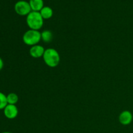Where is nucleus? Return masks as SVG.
<instances>
[{
	"mask_svg": "<svg viewBox=\"0 0 133 133\" xmlns=\"http://www.w3.org/2000/svg\"><path fill=\"white\" fill-rule=\"evenodd\" d=\"M3 113L7 119H13L17 117L18 114V109L16 105H9L8 104L3 109Z\"/></svg>",
	"mask_w": 133,
	"mask_h": 133,
	"instance_id": "obj_5",
	"label": "nucleus"
},
{
	"mask_svg": "<svg viewBox=\"0 0 133 133\" xmlns=\"http://www.w3.org/2000/svg\"><path fill=\"white\" fill-rule=\"evenodd\" d=\"M41 39L45 43L51 42L53 39V33L49 30H44L41 32Z\"/></svg>",
	"mask_w": 133,
	"mask_h": 133,
	"instance_id": "obj_10",
	"label": "nucleus"
},
{
	"mask_svg": "<svg viewBox=\"0 0 133 133\" xmlns=\"http://www.w3.org/2000/svg\"><path fill=\"white\" fill-rule=\"evenodd\" d=\"M23 42L25 44L30 46L37 45L41 39V32L36 30L29 29L23 35Z\"/></svg>",
	"mask_w": 133,
	"mask_h": 133,
	"instance_id": "obj_3",
	"label": "nucleus"
},
{
	"mask_svg": "<svg viewBox=\"0 0 133 133\" xmlns=\"http://www.w3.org/2000/svg\"><path fill=\"white\" fill-rule=\"evenodd\" d=\"M14 10L16 14L22 16H27L32 11L29 3L24 0H20L16 3L14 5Z\"/></svg>",
	"mask_w": 133,
	"mask_h": 133,
	"instance_id": "obj_4",
	"label": "nucleus"
},
{
	"mask_svg": "<svg viewBox=\"0 0 133 133\" xmlns=\"http://www.w3.org/2000/svg\"><path fill=\"white\" fill-rule=\"evenodd\" d=\"M7 105L6 96L3 92H0V110H3Z\"/></svg>",
	"mask_w": 133,
	"mask_h": 133,
	"instance_id": "obj_12",
	"label": "nucleus"
},
{
	"mask_svg": "<svg viewBox=\"0 0 133 133\" xmlns=\"http://www.w3.org/2000/svg\"><path fill=\"white\" fill-rule=\"evenodd\" d=\"M3 66H4L3 61L2 58L0 57V71H1V70L3 69Z\"/></svg>",
	"mask_w": 133,
	"mask_h": 133,
	"instance_id": "obj_13",
	"label": "nucleus"
},
{
	"mask_svg": "<svg viewBox=\"0 0 133 133\" xmlns=\"http://www.w3.org/2000/svg\"><path fill=\"white\" fill-rule=\"evenodd\" d=\"M29 3L32 11L40 12L44 6L43 0H29Z\"/></svg>",
	"mask_w": 133,
	"mask_h": 133,
	"instance_id": "obj_8",
	"label": "nucleus"
},
{
	"mask_svg": "<svg viewBox=\"0 0 133 133\" xmlns=\"http://www.w3.org/2000/svg\"><path fill=\"white\" fill-rule=\"evenodd\" d=\"M40 14L44 19H48L53 16V9L48 6H44L40 11Z\"/></svg>",
	"mask_w": 133,
	"mask_h": 133,
	"instance_id": "obj_9",
	"label": "nucleus"
},
{
	"mask_svg": "<svg viewBox=\"0 0 133 133\" xmlns=\"http://www.w3.org/2000/svg\"><path fill=\"white\" fill-rule=\"evenodd\" d=\"M133 119L132 114L129 110H124L119 116V122L123 125L131 124Z\"/></svg>",
	"mask_w": 133,
	"mask_h": 133,
	"instance_id": "obj_7",
	"label": "nucleus"
},
{
	"mask_svg": "<svg viewBox=\"0 0 133 133\" xmlns=\"http://www.w3.org/2000/svg\"><path fill=\"white\" fill-rule=\"evenodd\" d=\"M1 133H12V132H9V131H5V132H1Z\"/></svg>",
	"mask_w": 133,
	"mask_h": 133,
	"instance_id": "obj_14",
	"label": "nucleus"
},
{
	"mask_svg": "<svg viewBox=\"0 0 133 133\" xmlns=\"http://www.w3.org/2000/svg\"><path fill=\"white\" fill-rule=\"evenodd\" d=\"M18 96L15 93H10L6 96L7 103L9 105H16L18 101Z\"/></svg>",
	"mask_w": 133,
	"mask_h": 133,
	"instance_id": "obj_11",
	"label": "nucleus"
},
{
	"mask_svg": "<svg viewBox=\"0 0 133 133\" xmlns=\"http://www.w3.org/2000/svg\"><path fill=\"white\" fill-rule=\"evenodd\" d=\"M26 23L30 29L39 31L44 25V18L40 12L31 11L26 17Z\"/></svg>",
	"mask_w": 133,
	"mask_h": 133,
	"instance_id": "obj_1",
	"label": "nucleus"
},
{
	"mask_svg": "<svg viewBox=\"0 0 133 133\" xmlns=\"http://www.w3.org/2000/svg\"><path fill=\"white\" fill-rule=\"evenodd\" d=\"M42 58L45 64L50 68L57 67L61 61L59 53L53 48L45 49Z\"/></svg>",
	"mask_w": 133,
	"mask_h": 133,
	"instance_id": "obj_2",
	"label": "nucleus"
},
{
	"mask_svg": "<svg viewBox=\"0 0 133 133\" xmlns=\"http://www.w3.org/2000/svg\"><path fill=\"white\" fill-rule=\"evenodd\" d=\"M45 49L42 45H35L33 46H31L29 49V54L32 58H39L40 57H43Z\"/></svg>",
	"mask_w": 133,
	"mask_h": 133,
	"instance_id": "obj_6",
	"label": "nucleus"
}]
</instances>
